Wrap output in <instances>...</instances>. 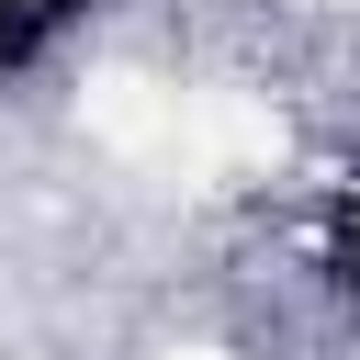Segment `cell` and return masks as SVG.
<instances>
[{
	"label": "cell",
	"instance_id": "1",
	"mask_svg": "<svg viewBox=\"0 0 360 360\" xmlns=\"http://www.w3.org/2000/svg\"><path fill=\"white\" fill-rule=\"evenodd\" d=\"M101 22H112V0H0V101L45 90Z\"/></svg>",
	"mask_w": 360,
	"mask_h": 360
},
{
	"label": "cell",
	"instance_id": "2",
	"mask_svg": "<svg viewBox=\"0 0 360 360\" xmlns=\"http://www.w3.org/2000/svg\"><path fill=\"white\" fill-rule=\"evenodd\" d=\"M315 292H326V315L360 338V158L326 180V225H315Z\"/></svg>",
	"mask_w": 360,
	"mask_h": 360
}]
</instances>
